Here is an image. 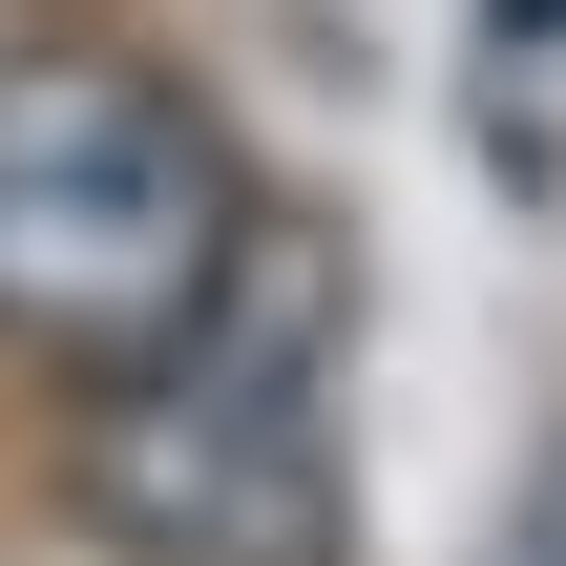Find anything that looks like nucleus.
<instances>
[{
    "mask_svg": "<svg viewBox=\"0 0 566 566\" xmlns=\"http://www.w3.org/2000/svg\"><path fill=\"white\" fill-rule=\"evenodd\" d=\"M231 252H252L231 147L147 63H84V42L0 63V336L21 357L126 378V357H168L231 294Z\"/></svg>",
    "mask_w": 566,
    "mask_h": 566,
    "instance_id": "f257e3e1",
    "label": "nucleus"
},
{
    "mask_svg": "<svg viewBox=\"0 0 566 566\" xmlns=\"http://www.w3.org/2000/svg\"><path fill=\"white\" fill-rule=\"evenodd\" d=\"M336 273L315 252H231V294L105 378L84 420V525L126 566H336L357 483H336V399H315Z\"/></svg>",
    "mask_w": 566,
    "mask_h": 566,
    "instance_id": "f03ea898",
    "label": "nucleus"
},
{
    "mask_svg": "<svg viewBox=\"0 0 566 566\" xmlns=\"http://www.w3.org/2000/svg\"><path fill=\"white\" fill-rule=\"evenodd\" d=\"M483 566H566V441H546V462H525V504L483 525Z\"/></svg>",
    "mask_w": 566,
    "mask_h": 566,
    "instance_id": "7ed1b4c3",
    "label": "nucleus"
}]
</instances>
